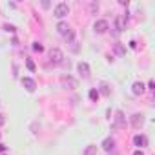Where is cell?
Returning a JSON list of instances; mask_svg holds the SVG:
<instances>
[{
	"instance_id": "13",
	"label": "cell",
	"mask_w": 155,
	"mask_h": 155,
	"mask_svg": "<svg viewBox=\"0 0 155 155\" xmlns=\"http://www.w3.org/2000/svg\"><path fill=\"white\" fill-rule=\"evenodd\" d=\"M57 29H58V33H60V35L64 37V35H66V33H68V31H69L71 28H69V26H68L66 22H58V24H57Z\"/></svg>"
},
{
	"instance_id": "9",
	"label": "cell",
	"mask_w": 155,
	"mask_h": 155,
	"mask_svg": "<svg viewBox=\"0 0 155 155\" xmlns=\"http://www.w3.org/2000/svg\"><path fill=\"white\" fill-rule=\"evenodd\" d=\"M77 69H79V73L84 77V79H88V77H90V66L86 62H79V64H77Z\"/></svg>"
},
{
	"instance_id": "19",
	"label": "cell",
	"mask_w": 155,
	"mask_h": 155,
	"mask_svg": "<svg viewBox=\"0 0 155 155\" xmlns=\"http://www.w3.org/2000/svg\"><path fill=\"white\" fill-rule=\"evenodd\" d=\"M26 66H28V69H29V71H35V64H33V60H29V58H28V60H26Z\"/></svg>"
},
{
	"instance_id": "25",
	"label": "cell",
	"mask_w": 155,
	"mask_h": 155,
	"mask_svg": "<svg viewBox=\"0 0 155 155\" xmlns=\"http://www.w3.org/2000/svg\"><path fill=\"white\" fill-rule=\"evenodd\" d=\"M4 124V115H0V126Z\"/></svg>"
},
{
	"instance_id": "11",
	"label": "cell",
	"mask_w": 155,
	"mask_h": 155,
	"mask_svg": "<svg viewBox=\"0 0 155 155\" xmlns=\"http://www.w3.org/2000/svg\"><path fill=\"white\" fill-rule=\"evenodd\" d=\"M101 146H102L106 151H111V150L115 148V140H113L111 137H108V139H104V140H102V144H101Z\"/></svg>"
},
{
	"instance_id": "7",
	"label": "cell",
	"mask_w": 155,
	"mask_h": 155,
	"mask_svg": "<svg viewBox=\"0 0 155 155\" xmlns=\"http://www.w3.org/2000/svg\"><path fill=\"white\" fill-rule=\"evenodd\" d=\"M22 84H24V88H26L29 93H33L35 88H37V82H35L33 79H29V77H24V79H22Z\"/></svg>"
},
{
	"instance_id": "24",
	"label": "cell",
	"mask_w": 155,
	"mask_h": 155,
	"mask_svg": "<svg viewBox=\"0 0 155 155\" xmlns=\"http://www.w3.org/2000/svg\"><path fill=\"white\" fill-rule=\"evenodd\" d=\"M2 151H6V146H4V144H0V153H2Z\"/></svg>"
},
{
	"instance_id": "6",
	"label": "cell",
	"mask_w": 155,
	"mask_h": 155,
	"mask_svg": "<svg viewBox=\"0 0 155 155\" xmlns=\"http://www.w3.org/2000/svg\"><path fill=\"white\" fill-rule=\"evenodd\" d=\"M142 124H144V115H142V113H135V115H131V126H133L135 130H139Z\"/></svg>"
},
{
	"instance_id": "2",
	"label": "cell",
	"mask_w": 155,
	"mask_h": 155,
	"mask_svg": "<svg viewBox=\"0 0 155 155\" xmlns=\"http://www.w3.org/2000/svg\"><path fill=\"white\" fill-rule=\"evenodd\" d=\"M68 13H69V8H68V4H64V2L57 4V6H55V9H53V15H55L57 18H64Z\"/></svg>"
},
{
	"instance_id": "4",
	"label": "cell",
	"mask_w": 155,
	"mask_h": 155,
	"mask_svg": "<svg viewBox=\"0 0 155 155\" xmlns=\"http://www.w3.org/2000/svg\"><path fill=\"white\" fill-rule=\"evenodd\" d=\"M93 29H95V33L102 35V33H106L110 29V24H108V20H97L95 26H93Z\"/></svg>"
},
{
	"instance_id": "21",
	"label": "cell",
	"mask_w": 155,
	"mask_h": 155,
	"mask_svg": "<svg viewBox=\"0 0 155 155\" xmlns=\"http://www.w3.org/2000/svg\"><path fill=\"white\" fill-rule=\"evenodd\" d=\"M115 49H117V53H119V55H124V48H122L120 44H117V46H115Z\"/></svg>"
},
{
	"instance_id": "20",
	"label": "cell",
	"mask_w": 155,
	"mask_h": 155,
	"mask_svg": "<svg viewBox=\"0 0 155 155\" xmlns=\"http://www.w3.org/2000/svg\"><path fill=\"white\" fill-rule=\"evenodd\" d=\"M33 49H35V51H38V53H40V51H44L42 44H38V42H35V44H33Z\"/></svg>"
},
{
	"instance_id": "5",
	"label": "cell",
	"mask_w": 155,
	"mask_h": 155,
	"mask_svg": "<svg viewBox=\"0 0 155 155\" xmlns=\"http://www.w3.org/2000/svg\"><path fill=\"white\" fill-rule=\"evenodd\" d=\"M115 29L119 33L126 29V15H117V18H115Z\"/></svg>"
},
{
	"instance_id": "15",
	"label": "cell",
	"mask_w": 155,
	"mask_h": 155,
	"mask_svg": "<svg viewBox=\"0 0 155 155\" xmlns=\"http://www.w3.org/2000/svg\"><path fill=\"white\" fill-rule=\"evenodd\" d=\"M84 155H97V146H95V144H90V146L84 150Z\"/></svg>"
},
{
	"instance_id": "14",
	"label": "cell",
	"mask_w": 155,
	"mask_h": 155,
	"mask_svg": "<svg viewBox=\"0 0 155 155\" xmlns=\"http://www.w3.org/2000/svg\"><path fill=\"white\" fill-rule=\"evenodd\" d=\"M64 40H66V44H73V42H75V31L69 29V31L64 35Z\"/></svg>"
},
{
	"instance_id": "10",
	"label": "cell",
	"mask_w": 155,
	"mask_h": 155,
	"mask_svg": "<svg viewBox=\"0 0 155 155\" xmlns=\"http://www.w3.org/2000/svg\"><path fill=\"white\" fill-rule=\"evenodd\" d=\"M133 144L139 146V148H144V146H148V139L144 135H135L133 137Z\"/></svg>"
},
{
	"instance_id": "12",
	"label": "cell",
	"mask_w": 155,
	"mask_h": 155,
	"mask_svg": "<svg viewBox=\"0 0 155 155\" xmlns=\"http://www.w3.org/2000/svg\"><path fill=\"white\" fill-rule=\"evenodd\" d=\"M131 91H133V95H142L144 93V84L142 82H133Z\"/></svg>"
},
{
	"instance_id": "23",
	"label": "cell",
	"mask_w": 155,
	"mask_h": 155,
	"mask_svg": "<svg viewBox=\"0 0 155 155\" xmlns=\"http://www.w3.org/2000/svg\"><path fill=\"white\" fill-rule=\"evenodd\" d=\"M133 155H144V153H142V150H137V151H135Z\"/></svg>"
},
{
	"instance_id": "1",
	"label": "cell",
	"mask_w": 155,
	"mask_h": 155,
	"mask_svg": "<svg viewBox=\"0 0 155 155\" xmlns=\"http://www.w3.org/2000/svg\"><path fill=\"white\" fill-rule=\"evenodd\" d=\"M60 86L66 88V90H77L79 88V81L71 75H62L60 77Z\"/></svg>"
},
{
	"instance_id": "17",
	"label": "cell",
	"mask_w": 155,
	"mask_h": 155,
	"mask_svg": "<svg viewBox=\"0 0 155 155\" xmlns=\"http://www.w3.org/2000/svg\"><path fill=\"white\" fill-rule=\"evenodd\" d=\"M97 11H99V4H95V2H91V4H90V13H91V15H95Z\"/></svg>"
},
{
	"instance_id": "8",
	"label": "cell",
	"mask_w": 155,
	"mask_h": 155,
	"mask_svg": "<svg viewBox=\"0 0 155 155\" xmlns=\"http://www.w3.org/2000/svg\"><path fill=\"white\" fill-rule=\"evenodd\" d=\"M126 126V117H124V113L119 110L117 113H115V128H124Z\"/></svg>"
},
{
	"instance_id": "16",
	"label": "cell",
	"mask_w": 155,
	"mask_h": 155,
	"mask_svg": "<svg viewBox=\"0 0 155 155\" xmlns=\"http://www.w3.org/2000/svg\"><path fill=\"white\" fill-rule=\"evenodd\" d=\"M99 95H101V93H99L97 90H90V99H91V101H99Z\"/></svg>"
},
{
	"instance_id": "22",
	"label": "cell",
	"mask_w": 155,
	"mask_h": 155,
	"mask_svg": "<svg viewBox=\"0 0 155 155\" xmlns=\"http://www.w3.org/2000/svg\"><path fill=\"white\" fill-rule=\"evenodd\" d=\"M4 29H6V31H15V26H9V24H6V26H4Z\"/></svg>"
},
{
	"instance_id": "18",
	"label": "cell",
	"mask_w": 155,
	"mask_h": 155,
	"mask_svg": "<svg viewBox=\"0 0 155 155\" xmlns=\"http://www.w3.org/2000/svg\"><path fill=\"white\" fill-rule=\"evenodd\" d=\"M101 93H102V95H110V86H108V84H102V86H101Z\"/></svg>"
},
{
	"instance_id": "3",
	"label": "cell",
	"mask_w": 155,
	"mask_h": 155,
	"mask_svg": "<svg viewBox=\"0 0 155 155\" xmlns=\"http://www.w3.org/2000/svg\"><path fill=\"white\" fill-rule=\"evenodd\" d=\"M62 58H64V53H62L58 48H51V49H49V60H51L53 64H60Z\"/></svg>"
}]
</instances>
